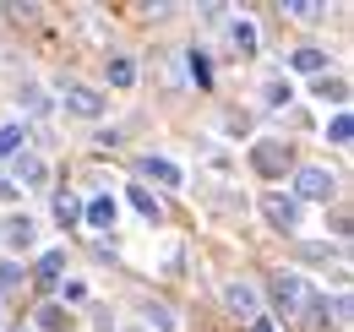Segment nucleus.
Returning <instances> with one entry per match:
<instances>
[{
  "label": "nucleus",
  "instance_id": "f257e3e1",
  "mask_svg": "<svg viewBox=\"0 0 354 332\" xmlns=\"http://www.w3.org/2000/svg\"><path fill=\"white\" fill-rule=\"evenodd\" d=\"M272 311H278V316H300V311H310V284H306V278H295V273H278V278H272Z\"/></svg>",
  "mask_w": 354,
  "mask_h": 332
},
{
  "label": "nucleus",
  "instance_id": "f03ea898",
  "mask_svg": "<svg viewBox=\"0 0 354 332\" xmlns=\"http://www.w3.org/2000/svg\"><path fill=\"white\" fill-rule=\"evenodd\" d=\"M333 191H338V174H327V169H316V164L295 169V196H306V202H327Z\"/></svg>",
  "mask_w": 354,
  "mask_h": 332
},
{
  "label": "nucleus",
  "instance_id": "7ed1b4c3",
  "mask_svg": "<svg viewBox=\"0 0 354 332\" xmlns=\"http://www.w3.org/2000/svg\"><path fill=\"white\" fill-rule=\"evenodd\" d=\"M262 218L278 229V234H289V229L300 223V202H295V196H283V191H267V196H262Z\"/></svg>",
  "mask_w": 354,
  "mask_h": 332
},
{
  "label": "nucleus",
  "instance_id": "20e7f679",
  "mask_svg": "<svg viewBox=\"0 0 354 332\" xmlns=\"http://www.w3.org/2000/svg\"><path fill=\"white\" fill-rule=\"evenodd\" d=\"M66 109H71V115H82V120H98V115H104V93L71 82V87H66Z\"/></svg>",
  "mask_w": 354,
  "mask_h": 332
},
{
  "label": "nucleus",
  "instance_id": "39448f33",
  "mask_svg": "<svg viewBox=\"0 0 354 332\" xmlns=\"http://www.w3.org/2000/svg\"><path fill=\"white\" fill-rule=\"evenodd\" d=\"M251 164H257V174H283L289 169V147L283 142H257L251 147Z\"/></svg>",
  "mask_w": 354,
  "mask_h": 332
},
{
  "label": "nucleus",
  "instance_id": "423d86ee",
  "mask_svg": "<svg viewBox=\"0 0 354 332\" xmlns=\"http://www.w3.org/2000/svg\"><path fill=\"white\" fill-rule=\"evenodd\" d=\"M223 305H229L240 322H257V316H262V305H257V289H251V284H229V289H223Z\"/></svg>",
  "mask_w": 354,
  "mask_h": 332
},
{
  "label": "nucleus",
  "instance_id": "0eeeda50",
  "mask_svg": "<svg viewBox=\"0 0 354 332\" xmlns=\"http://www.w3.org/2000/svg\"><path fill=\"white\" fill-rule=\"evenodd\" d=\"M142 174H147V180H158V185H185V174H180L169 158H153V153L142 158Z\"/></svg>",
  "mask_w": 354,
  "mask_h": 332
},
{
  "label": "nucleus",
  "instance_id": "6e6552de",
  "mask_svg": "<svg viewBox=\"0 0 354 332\" xmlns=\"http://www.w3.org/2000/svg\"><path fill=\"white\" fill-rule=\"evenodd\" d=\"M44 158H39V153H17V180H22V185H44Z\"/></svg>",
  "mask_w": 354,
  "mask_h": 332
},
{
  "label": "nucleus",
  "instance_id": "1a4fd4ad",
  "mask_svg": "<svg viewBox=\"0 0 354 332\" xmlns=\"http://www.w3.org/2000/svg\"><path fill=\"white\" fill-rule=\"evenodd\" d=\"M82 218H88L93 229H109L115 223V196H93L88 208H82Z\"/></svg>",
  "mask_w": 354,
  "mask_h": 332
},
{
  "label": "nucleus",
  "instance_id": "9d476101",
  "mask_svg": "<svg viewBox=\"0 0 354 332\" xmlns=\"http://www.w3.org/2000/svg\"><path fill=\"white\" fill-rule=\"evenodd\" d=\"M229 44H234V55H257V22L240 17V22L229 28Z\"/></svg>",
  "mask_w": 354,
  "mask_h": 332
},
{
  "label": "nucleus",
  "instance_id": "9b49d317",
  "mask_svg": "<svg viewBox=\"0 0 354 332\" xmlns=\"http://www.w3.org/2000/svg\"><path fill=\"white\" fill-rule=\"evenodd\" d=\"M136 82V60L131 55H115L109 60V87H131Z\"/></svg>",
  "mask_w": 354,
  "mask_h": 332
},
{
  "label": "nucleus",
  "instance_id": "f8f14e48",
  "mask_svg": "<svg viewBox=\"0 0 354 332\" xmlns=\"http://www.w3.org/2000/svg\"><path fill=\"white\" fill-rule=\"evenodd\" d=\"M66 273V250H44V261H39V284H55Z\"/></svg>",
  "mask_w": 354,
  "mask_h": 332
},
{
  "label": "nucleus",
  "instance_id": "ddd939ff",
  "mask_svg": "<svg viewBox=\"0 0 354 332\" xmlns=\"http://www.w3.org/2000/svg\"><path fill=\"white\" fill-rule=\"evenodd\" d=\"M131 208L142 212V218H153V223H158V196H153L147 185H131Z\"/></svg>",
  "mask_w": 354,
  "mask_h": 332
},
{
  "label": "nucleus",
  "instance_id": "4468645a",
  "mask_svg": "<svg viewBox=\"0 0 354 332\" xmlns=\"http://www.w3.org/2000/svg\"><path fill=\"white\" fill-rule=\"evenodd\" d=\"M22 136H28L22 125H0V158H17L22 153Z\"/></svg>",
  "mask_w": 354,
  "mask_h": 332
},
{
  "label": "nucleus",
  "instance_id": "2eb2a0df",
  "mask_svg": "<svg viewBox=\"0 0 354 332\" xmlns=\"http://www.w3.org/2000/svg\"><path fill=\"white\" fill-rule=\"evenodd\" d=\"M55 218H60V223H77V218H82V202H77L71 191H60V196H55Z\"/></svg>",
  "mask_w": 354,
  "mask_h": 332
},
{
  "label": "nucleus",
  "instance_id": "dca6fc26",
  "mask_svg": "<svg viewBox=\"0 0 354 332\" xmlns=\"http://www.w3.org/2000/svg\"><path fill=\"white\" fill-rule=\"evenodd\" d=\"M327 142H338V147H349V142H354V120H349V115H333V125H327Z\"/></svg>",
  "mask_w": 354,
  "mask_h": 332
},
{
  "label": "nucleus",
  "instance_id": "f3484780",
  "mask_svg": "<svg viewBox=\"0 0 354 332\" xmlns=\"http://www.w3.org/2000/svg\"><path fill=\"white\" fill-rule=\"evenodd\" d=\"M6 240H11L17 250H22V246H33V218H17V223L6 229Z\"/></svg>",
  "mask_w": 354,
  "mask_h": 332
},
{
  "label": "nucleus",
  "instance_id": "a211bd4d",
  "mask_svg": "<svg viewBox=\"0 0 354 332\" xmlns=\"http://www.w3.org/2000/svg\"><path fill=\"white\" fill-rule=\"evenodd\" d=\"M322 66H327L322 49H295V71H322Z\"/></svg>",
  "mask_w": 354,
  "mask_h": 332
},
{
  "label": "nucleus",
  "instance_id": "6ab92c4d",
  "mask_svg": "<svg viewBox=\"0 0 354 332\" xmlns=\"http://www.w3.org/2000/svg\"><path fill=\"white\" fill-rule=\"evenodd\" d=\"M316 93H322V98H333V104H344V98H349V82H344V77H322Z\"/></svg>",
  "mask_w": 354,
  "mask_h": 332
},
{
  "label": "nucleus",
  "instance_id": "aec40b11",
  "mask_svg": "<svg viewBox=\"0 0 354 332\" xmlns=\"http://www.w3.org/2000/svg\"><path fill=\"white\" fill-rule=\"evenodd\" d=\"M39 327L60 332V327H66V311H60V305H39Z\"/></svg>",
  "mask_w": 354,
  "mask_h": 332
},
{
  "label": "nucleus",
  "instance_id": "412c9836",
  "mask_svg": "<svg viewBox=\"0 0 354 332\" xmlns=\"http://www.w3.org/2000/svg\"><path fill=\"white\" fill-rule=\"evenodd\" d=\"M191 71H196V87H213V66H207L202 49H191Z\"/></svg>",
  "mask_w": 354,
  "mask_h": 332
},
{
  "label": "nucleus",
  "instance_id": "4be33fe9",
  "mask_svg": "<svg viewBox=\"0 0 354 332\" xmlns=\"http://www.w3.org/2000/svg\"><path fill=\"white\" fill-rule=\"evenodd\" d=\"M262 98H267V104H272V109H278V104L289 98V82H283V77H272V82L262 87Z\"/></svg>",
  "mask_w": 354,
  "mask_h": 332
},
{
  "label": "nucleus",
  "instance_id": "5701e85b",
  "mask_svg": "<svg viewBox=\"0 0 354 332\" xmlns=\"http://www.w3.org/2000/svg\"><path fill=\"white\" fill-rule=\"evenodd\" d=\"M289 11H295V17H316L322 6H316V0H289Z\"/></svg>",
  "mask_w": 354,
  "mask_h": 332
},
{
  "label": "nucleus",
  "instance_id": "b1692460",
  "mask_svg": "<svg viewBox=\"0 0 354 332\" xmlns=\"http://www.w3.org/2000/svg\"><path fill=\"white\" fill-rule=\"evenodd\" d=\"M11 196H17V185H11V180H0V202H11Z\"/></svg>",
  "mask_w": 354,
  "mask_h": 332
},
{
  "label": "nucleus",
  "instance_id": "393cba45",
  "mask_svg": "<svg viewBox=\"0 0 354 332\" xmlns=\"http://www.w3.org/2000/svg\"><path fill=\"white\" fill-rule=\"evenodd\" d=\"M257 332H278V327H272V322H262V316H257Z\"/></svg>",
  "mask_w": 354,
  "mask_h": 332
},
{
  "label": "nucleus",
  "instance_id": "a878e982",
  "mask_svg": "<svg viewBox=\"0 0 354 332\" xmlns=\"http://www.w3.org/2000/svg\"><path fill=\"white\" fill-rule=\"evenodd\" d=\"M22 332H28V327H22Z\"/></svg>",
  "mask_w": 354,
  "mask_h": 332
}]
</instances>
